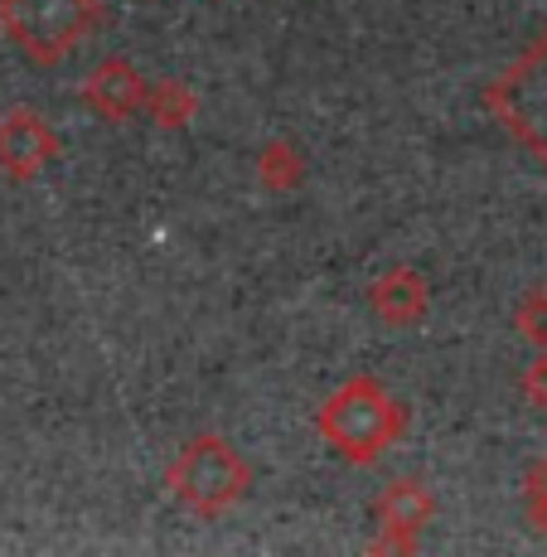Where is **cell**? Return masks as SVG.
I'll return each instance as SVG.
<instances>
[{
    "mask_svg": "<svg viewBox=\"0 0 547 557\" xmlns=\"http://www.w3.org/2000/svg\"><path fill=\"white\" fill-rule=\"evenodd\" d=\"M315 426L330 446H335L353 466H373L402 432V407L383 388L378 379L359 373L345 388H335L315 412Z\"/></svg>",
    "mask_w": 547,
    "mask_h": 557,
    "instance_id": "cell-1",
    "label": "cell"
},
{
    "mask_svg": "<svg viewBox=\"0 0 547 557\" xmlns=\"http://www.w3.org/2000/svg\"><path fill=\"white\" fill-rule=\"evenodd\" d=\"M485 102L504 132L538 165H547V29L489 83Z\"/></svg>",
    "mask_w": 547,
    "mask_h": 557,
    "instance_id": "cell-2",
    "label": "cell"
},
{
    "mask_svg": "<svg viewBox=\"0 0 547 557\" xmlns=\"http://www.w3.org/2000/svg\"><path fill=\"white\" fill-rule=\"evenodd\" d=\"M98 25V0H0V35L29 63H59Z\"/></svg>",
    "mask_w": 547,
    "mask_h": 557,
    "instance_id": "cell-3",
    "label": "cell"
},
{
    "mask_svg": "<svg viewBox=\"0 0 547 557\" xmlns=\"http://www.w3.org/2000/svg\"><path fill=\"white\" fill-rule=\"evenodd\" d=\"M170 490L185 509L223 513L248 495V460L233 451L223 436H195L170 466Z\"/></svg>",
    "mask_w": 547,
    "mask_h": 557,
    "instance_id": "cell-4",
    "label": "cell"
},
{
    "mask_svg": "<svg viewBox=\"0 0 547 557\" xmlns=\"http://www.w3.org/2000/svg\"><path fill=\"white\" fill-rule=\"evenodd\" d=\"M59 141H53V126L35 112H10L0 116V170L10 180H29L53 160Z\"/></svg>",
    "mask_w": 547,
    "mask_h": 557,
    "instance_id": "cell-5",
    "label": "cell"
},
{
    "mask_svg": "<svg viewBox=\"0 0 547 557\" xmlns=\"http://www.w3.org/2000/svg\"><path fill=\"white\" fill-rule=\"evenodd\" d=\"M141 98H146L141 78H136V69L122 59L102 63L88 78V102H92V112H102V116H132L136 107H141Z\"/></svg>",
    "mask_w": 547,
    "mask_h": 557,
    "instance_id": "cell-6",
    "label": "cell"
},
{
    "mask_svg": "<svg viewBox=\"0 0 547 557\" xmlns=\"http://www.w3.org/2000/svg\"><path fill=\"white\" fill-rule=\"evenodd\" d=\"M378 519L388 533H407V543H412V533L432 519V495L417 480H393L388 495L378 499Z\"/></svg>",
    "mask_w": 547,
    "mask_h": 557,
    "instance_id": "cell-7",
    "label": "cell"
},
{
    "mask_svg": "<svg viewBox=\"0 0 547 557\" xmlns=\"http://www.w3.org/2000/svg\"><path fill=\"white\" fill-rule=\"evenodd\" d=\"M373 306H378V315H388V320H417L426 310V286L417 282L412 272H393V276H383L378 286H373Z\"/></svg>",
    "mask_w": 547,
    "mask_h": 557,
    "instance_id": "cell-8",
    "label": "cell"
},
{
    "mask_svg": "<svg viewBox=\"0 0 547 557\" xmlns=\"http://www.w3.org/2000/svg\"><path fill=\"white\" fill-rule=\"evenodd\" d=\"M519 330L533 339L538 349H547V292H533L519 310Z\"/></svg>",
    "mask_w": 547,
    "mask_h": 557,
    "instance_id": "cell-9",
    "label": "cell"
},
{
    "mask_svg": "<svg viewBox=\"0 0 547 557\" xmlns=\"http://www.w3.org/2000/svg\"><path fill=\"white\" fill-rule=\"evenodd\" d=\"M529 499H533V519H538V529L547 533V460H538L529 475Z\"/></svg>",
    "mask_w": 547,
    "mask_h": 557,
    "instance_id": "cell-10",
    "label": "cell"
},
{
    "mask_svg": "<svg viewBox=\"0 0 547 557\" xmlns=\"http://www.w3.org/2000/svg\"><path fill=\"white\" fill-rule=\"evenodd\" d=\"M529 398L547 407V359H538V363L529 369Z\"/></svg>",
    "mask_w": 547,
    "mask_h": 557,
    "instance_id": "cell-11",
    "label": "cell"
}]
</instances>
